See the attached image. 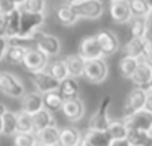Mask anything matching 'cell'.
<instances>
[{
    "label": "cell",
    "instance_id": "cell-1",
    "mask_svg": "<svg viewBox=\"0 0 152 146\" xmlns=\"http://www.w3.org/2000/svg\"><path fill=\"white\" fill-rule=\"evenodd\" d=\"M45 23V14H30L23 12L21 14V28L20 36L14 40H31L34 34L39 31V28Z\"/></svg>",
    "mask_w": 152,
    "mask_h": 146
},
{
    "label": "cell",
    "instance_id": "cell-2",
    "mask_svg": "<svg viewBox=\"0 0 152 146\" xmlns=\"http://www.w3.org/2000/svg\"><path fill=\"white\" fill-rule=\"evenodd\" d=\"M112 103V97L110 96H104L102 99V101L99 103L97 110L91 115L90 121H88V130H96V131H107L110 127V119L107 115L109 106Z\"/></svg>",
    "mask_w": 152,
    "mask_h": 146
},
{
    "label": "cell",
    "instance_id": "cell-3",
    "mask_svg": "<svg viewBox=\"0 0 152 146\" xmlns=\"http://www.w3.org/2000/svg\"><path fill=\"white\" fill-rule=\"evenodd\" d=\"M0 91L12 99H23L26 94L23 82L9 72H0Z\"/></svg>",
    "mask_w": 152,
    "mask_h": 146
},
{
    "label": "cell",
    "instance_id": "cell-4",
    "mask_svg": "<svg viewBox=\"0 0 152 146\" xmlns=\"http://www.w3.org/2000/svg\"><path fill=\"white\" fill-rule=\"evenodd\" d=\"M107 63L104 58H96V60H88L85 64V72H84V78L91 82V84H102L107 78Z\"/></svg>",
    "mask_w": 152,
    "mask_h": 146
},
{
    "label": "cell",
    "instance_id": "cell-5",
    "mask_svg": "<svg viewBox=\"0 0 152 146\" xmlns=\"http://www.w3.org/2000/svg\"><path fill=\"white\" fill-rule=\"evenodd\" d=\"M146 96H148V91L143 90V88H133L128 96H127V100L124 103V118H130L131 115L140 112L145 109V103H146Z\"/></svg>",
    "mask_w": 152,
    "mask_h": 146
},
{
    "label": "cell",
    "instance_id": "cell-6",
    "mask_svg": "<svg viewBox=\"0 0 152 146\" xmlns=\"http://www.w3.org/2000/svg\"><path fill=\"white\" fill-rule=\"evenodd\" d=\"M33 39H34V42H36V49H39V51H40L42 54H45L48 58H49V57H55V55L60 54L61 42H60V39H58L57 36L37 31Z\"/></svg>",
    "mask_w": 152,
    "mask_h": 146
},
{
    "label": "cell",
    "instance_id": "cell-7",
    "mask_svg": "<svg viewBox=\"0 0 152 146\" xmlns=\"http://www.w3.org/2000/svg\"><path fill=\"white\" fill-rule=\"evenodd\" d=\"M30 79L33 82V85L36 87L37 93L40 94H46L51 91H57L60 88V81H57L54 76H51L46 70H40V72H33L30 73Z\"/></svg>",
    "mask_w": 152,
    "mask_h": 146
},
{
    "label": "cell",
    "instance_id": "cell-8",
    "mask_svg": "<svg viewBox=\"0 0 152 146\" xmlns=\"http://www.w3.org/2000/svg\"><path fill=\"white\" fill-rule=\"evenodd\" d=\"M76 14L79 18H87V20H97L103 15V3L102 0H84L78 6H75Z\"/></svg>",
    "mask_w": 152,
    "mask_h": 146
},
{
    "label": "cell",
    "instance_id": "cell-9",
    "mask_svg": "<svg viewBox=\"0 0 152 146\" xmlns=\"http://www.w3.org/2000/svg\"><path fill=\"white\" fill-rule=\"evenodd\" d=\"M48 57L45 55V54H42L39 49H36V48H30L28 49V52H27V55H26V58H24V61H23V66L30 72V73H33V72H40V70H46V67H48Z\"/></svg>",
    "mask_w": 152,
    "mask_h": 146
},
{
    "label": "cell",
    "instance_id": "cell-10",
    "mask_svg": "<svg viewBox=\"0 0 152 146\" xmlns=\"http://www.w3.org/2000/svg\"><path fill=\"white\" fill-rule=\"evenodd\" d=\"M128 130H140V131H152V113L148 110H140L134 115H131L130 118L124 119Z\"/></svg>",
    "mask_w": 152,
    "mask_h": 146
},
{
    "label": "cell",
    "instance_id": "cell-11",
    "mask_svg": "<svg viewBox=\"0 0 152 146\" xmlns=\"http://www.w3.org/2000/svg\"><path fill=\"white\" fill-rule=\"evenodd\" d=\"M85 61L88 60H96V58H103L102 48L99 45V40L96 36H88L85 37L81 45H79V52H78Z\"/></svg>",
    "mask_w": 152,
    "mask_h": 146
},
{
    "label": "cell",
    "instance_id": "cell-12",
    "mask_svg": "<svg viewBox=\"0 0 152 146\" xmlns=\"http://www.w3.org/2000/svg\"><path fill=\"white\" fill-rule=\"evenodd\" d=\"M110 17L118 24H127L131 21L133 14L130 9L128 0H116L110 3Z\"/></svg>",
    "mask_w": 152,
    "mask_h": 146
},
{
    "label": "cell",
    "instance_id": "cell-13",
    "mask_svg": "<svg viewBox=\"0 0 152 146\" xmlns=\"http://www.w3.org/2000/svg\"><path fill=\"white\" fill-rule=\"evenodd\" d=\"M96 37H97L99 45H100V48H102L103 57L113 55V54L119 49V40H118L116 34L112 33L110 30H103V31H100Z\"/></svg>",
    "mask_w": 152,
    "mask_h": 146
},
{
    "label": "cell",
    "instance_id": "cell-14",
    "mask_svg": "<svg viewBox=\"0 0 152 146\" xmlns=\"http://www.w3.org/2000/svg\"><path fill=\"white\" fill-rule=\"evenodd\" d=\"M112 137L107 131H96L88 130L85 134H82V139L78 146H110Z\"/></svg>",
    "mask_w": 152,
    "mask_h": 146
},
{
    "label": "cell",
    "instance_id": "cell-15",
    "mask_svg": "<svg viewBox=\"0 0 152 146\" xmlns=\"http://www.w3.org/2000/svg\"><path fill=\"white\" fill-rule=\"evenodd\" d=\"M131 81H133V84L136 87L149 91L151 85H152V67L148 66L146 63L140 61L137 70L134 72V75L131 76Z\"/></svg>",
    "mask_w": 152,
    "mask_h": 146
},
{
    "label": "cell",
    "instance_id": "cell-16",
    "mask_svg": "<svg viewBox=\"0 0 152 146\" xmlns=\"http://www.w3.org/2000/svg\"><path fill=\"white\" fill-rule=\"evenodd\" d=\"M64 116L72 121V122H76L79 121L82 116H84V112H85V107H84V103L82 100L78 97V99H69V100H64V104L61 107Z\"/></svg>",
    "mask_w": 152,
    "mask_h": 146
},
{
    "label": "cell",
    "instance_id": "cell-17",
    "mask_svg": "<svg viewBox=\"0 0 152 146\" xmlns=\"http://www.w3.org/2000/svg\"><path fill=\"white\" fill-rule=\"evenodd\" d=\"M45 106H43V94L40 93H27L24 94L23 97V103H21V110L30 113V115H34L37 113L39 110H42Z\"/></svg>",
    "mask_w": 152,
    "mask_h": 146
},
{
    "label": "cell",
    "instance_id": "cell-18",
    "mask_svg": "<svg viewBox=\"0 0 152 146\" xmlns=\"http://www.w3.org/2000/svg\"><path fill=\"white\" fill-rule=\"evenodd\" d=\"M66 64H67V70H69V76L72 78H79V76H84V72H85V64L87 61L79 55H69L66 57Z\"/></svg>",
    "mask_w": 152,
    "mask_h": 146
},
{
    "label": "cell",
    "instance_id": "cell-19",
    "mask_svg": "<svg viewBox=\"0 0 152 146\" xmlns=\"http://www.w3.org/2000/svg\"><path fill=\"white\" fill-rule=\"evenodd\" d=\"M60 94L64 97V100H69V99H78L79 96V84L76 81V78H66L60 82V88H58Z\"/></svg>",
    "mask_w": 152,
    "mask_h": 146
},
{
    "label": "cell",
    "instance_id": "cell-20",
    "mask_svg": "<svg viewBox=\"0 0 152 146\" xmlns=\"http://www.w3.org/2000/svg\"><path fill=\"white\" fill-rule=\"evenodd\" d=\"M82 139V134L75 127H66L60 131V143L58 146H78Z\"/></svg>",
    "mask_w": 152,
    "mask_h": 146
},
{
    "label": "cell",
    "instance_id": "cell-21",
    "mask_svg": "<svg viewBox=\"0 0 152 146\" xmlns=\"http://www.w3.org/2000/svg\"><path fill=\"white\" fill-rule=\"evenodd\" d=\"M33 124H34V134H37L39 131H42V130L54 125L55 124V119H54L51 110H48V109L43 107L42 110H39L37 113L33 115Z\"/></svg>",
    "mask_w": 152,
    "mask_h": 146
},
{
    "label": "cell",
    "instance_id": "cell-22",
    "mask_svg": "<svg viewBox=\"0 0 152 146\" xmlns=\"http://www.w3.org/2000/svg\"><path fill=\"white\" fill-rule=\"evenodd\" d=\"M60 131L58 127L54 124L42 131H39L36 136H37V140L43 145H48V146H57L60 143Z\"/></svg>",
    "mask_w": 152,
    "mask_h": 146
},
{
    "label": "cell",
    "instance_id": "cell-23",
    "mask_svg": "<svg viewBox=\"0 0 152 146\" xmlns=\"http://www.w3.org/2000/svg\"><path fill=\"white\" fill-rule=\"evenodd\" d=\"M21 8L9 14V21H8V28H6V37L9 40H14L20 36V28H21Z\"/></svg>",
    "mask_w": 152,
    "mask_h": 146
},
{
    "label": "cell",
    "instance_id": "cell-24",
    "mask_svg": "<svg viewBox=\"0 0 152 146\" xmlns=\"http://www.w3.org/2000/svg\"><path fill=\"white\" fill-rule=\"evenodd\" d=\"M130 31L133 39H145L148 34V21L145 17H133L130 21Z\"/></svg>",
    "mask_w": 152,
    "mask_h": 146
},
{
    "label": "cell",
    "instance_id": "cell-25",
    "mask_svg": "<svg viewBox=\"0 0 152 146\" xmlns=\"http://www.w3.org/2000/svg\"><path fill=\"white\" fill-rule=\"evenodd\" d=\"M127 140L131 143V146H152V136L148 131L128 130Z\"/></svg>",
    "mask_w": 152,
    "mask_h": 146
},
{
    "label": "cell",
    "instance_id": "cell-26",
    "mask_svg": "<svg viewBox=\"0 0 152 146\" xmlns=\"http://www.w3.org/2000/svg\"><path fill=\"white\" fill-rule=\"evenodd\" d=\"M28 49L30 48H27V46H24L21 43H11L9 45V49L6 52V58L11 63H14V64H23V61H24Z\"/></svg>",
    "mask_w": 152,
    "mask_h": 146
},
{
    "label": "cell",
    "instance_id": "cell-27",
    "mask_svg": "<svg viewBox=\"0 0 152 146\" xmlns=\"http://www.w3.org/2000/svg\"><path fill=\"white\" fill-rule=\"evenodd\" d=\"M46 72L60 82L63 79L69 78V70H67V64H66L64 60H55V61L49 63L48 67H46Z\"/></svg>",
    "mask_w": 152,
    "mask_h": 146
},
{
    "label": "cell",
    "instance_id": "cell-28",
    "mask_svg": "<svg viewBox=\"0 0 152 146\" xmlns=\"http://www.w3.org/2000/svg\"><path fill=\"white\" fill-rule=\"evenodd\" d=\"M64 104V97L60 94V91H51L43 94V106L45 109L54 112V110H60Z\"/></svg>",
    "mask_w": 152,
    "mask_h": 146
},
{
    "label": "cell",
    "instance_id": "cell-29",
    "mask_svg": "<svg viewBox=\"0 0 152 146\" xmlns=\"http://www.w3.org/2000/svg\"><path fill=\"white\" fill-rule=\"evenodd\" d=\"M140 64V60L139 58H134V57H130V55H124L119 61V69H121V73L124 78H130L134 75V72L137 70Z\"/></svg>",
    "mask_w": 152,
    "mask_h": 146
},
{
    "label": "cell",
    "instance_id": "cell-30",
    "mask_svg": "<svg viewBox=\"0 0 152 146\" xmlns=\"http://www.w3.org/2000/svg\"><path fill=\"white\" fill-rule=\"evenodd\" d=\"M57 17H58V21L63 24V26H73L76 21L79 20V15L76 14L75 8L69 6V5H64L58 9L57 12Z\"/></svg>",
    "mask_w": 152,
    "mask_h": 146
},
{
    "label": "cell",
    "instance_id": "cell-31",
    "mask_svg": "<svg viewBox=\"0 0 152 146\" xmlns=\"http://www.w3.org/2000/svg\"><path fill=\"white\" fill-rule=\"evenodd\" d=\"M145 42H146V37L145 39H131L125 48H124V52L125 55H130V57H134V58H142L143 55V49H145Z\"/></svg>",
    "mask_w": 152,
    "mask_h": 146
},
{
    "label": "cell",
    "instance_id": "cell-32",
    "mask_svg": "<svg viewBox=\"0 0 152 146\" xmlns=\"http://www.w3.org/2000/svg\"><path fill=\"white\" fill-rule=\"evenodd\" d=\"M17 125H18V113L6 110L3 115V133L5 136H14L17 134Z\"/></svg>",
    "mask_w": 152,
    "mask_h": 146
},
{
    "label": "cell",
    "instance_id": "cell-33",
    "mask_svg": "<svg viewBox=\"0 0 152 146\" xmlns=\"http://www.w3.org/2000/svg\"><path fill=\"white\" fill-rule=\"evenodd\" d=\"M107 133L112 137V140H122V139H127L128 127H127L125 121H112Z\"/></svg>",
    "mask_w": 152,
    "mask_h": 146
},
{
    "label": "cell",
    "instance_id": "cell-34",
    "mask_svg": "<svg viewBox=\"0 0 152 146\" xmlns=\"http://www.w3.org/2000/svg\"><path fill=\"white\" fill-rule=\"evenodd\" d=\"M17 133H34V124H33V115L21 110L18 112V125Z\"/></svg>",
    "mask_w": 152,
    "mask_h": 146
},
{
    "label": "cell",
    "instance_id": "cell-35",
    "mask_svg": "<svg viewBox=\"0 0 152 146\" xmlns=\"http://www.w3.org/2000/svg\"><path fill=\"white\" fill-rule=\"evenodd\" d=\"M128 3H130L133 17H145L146 18L151 14V9L145 0H128Z\"/></svg>",
    "mask_w": 152,
    "mask_h": 146
},
{
    "label": "cell",
    "instance_id": "cell-36",
    "mask_svg": "<svg viewBox=\"0 0 152 146\" xmlns=\"http://www.w3.org/2000/svg\"><path fill=\"white\" fill-rule=\"evenodd\" d=\"M45 8H46L45 0H26L24 5L21 6V11L30 14H45Z\"/></svg>",
    "mask_w": 152,
    "mask_h": 146
},
{
    "label": "cell",
    "instance_id": "cell-37",
    "mask_svg": "<svg viewBox=\"0 0 152 146\" xmlns=\"http://www.w3.org/2000/svg\"><path fill=\"white\" fill-rule=\"evenodd\" d=\"M37 142L39 140L34 133H17L14 145L15 146H36Z\"/></svg>",
    "mask_w": 152,
    "mask_h": 146
},
{
    "label": "cell",
    "instance_id": "cell-38",
    "mask_svg": "<svg viewBox=\"0 0 152 146\" xmlns=\"http://www.w3.org/2000/svg\"><path fill=\"white\" fill-rule=\"evenodd\" d=\"M18 8L20 6L14 2V0H2V2H0V14H3V15H9L14 11H17Z\"/></svg>",
    "mask_w": 152,
    "mask_h": 146
},
{
    "label": "cell",
    "instance_id": "cell-39",
    "mask_svg": "<svg viewBox=\"0 0 152 146\" xmlns=\"http://www.w3.org/2000/svg\"><path fill=\"white\" fill-rule=\"evenodd\" d=\"M140 61L146 63L148 66L152 67V40H149L146 37V42H145V49H143V55L140 58Z\"/></svg>",
    "mask_w": 152,
    "mask_h": 146
},
{
    "label": "cell",
    "instance_id": "cell-40",
    "mask_svg": "<svg viewBox=\"0 0 152 146\" xmlns=\"http://www.w3.org/2000/svg\"><path fill=\"white\" fill-rule=\"evenodd\" d=\"M8 49H9V39L5 36H0V61L6 57Z\"/></svg>",
    "mask_w": 152,
    "mask_h": 146
},
{
    "label": "cell",
    "instance_id": "cell-41",
    "mask_svg": "<svg viewBox=\"0 0 152 146\" xmlns=\"http://www.w3.org/2000/svg\"><path fill=\"white\" fill-rule=\"evenodd\" d=\"M8 21H9V15H3V14H0V36H5V37H6Z\"/></svg>",
    "mask_w": 152,
    "mask_h": 146
},
{
    "label": "cell",
    "instance_id": "cell-42",
    "mask_svg": "<svg viewBox=\"0 0 152 146\" xmlns=\"http://www.w3.org/2000/svg\"><path fill=\"white\" fill-rule=\"evenodd\" d=\"M146 21H148V34H146V37H148L149 40H152V11H151V14L146 17Z\"/></svg>",
    "mask_w": 152,
    "mask_h": 146
},
{
    "label": "cell",
    "instance_id": "cell-43",
    "mask_svg": "<svg viewBox=\"0 0 152 146\" xmlns=\"http://www.w3.org/2000/svg\"><path fill=\"white\" fill-rule=\"evenodd\" d=\"M145 110H148V112L152 113V91H148L146 103H145Z\"/></svg>",
    "mask_w": 152,
    "mask_h": 146
},
{
    "label": "cell",
    "instance_id": "cell-44",
    "mask_svg": "<svg viewBox=\"0 0 152 146\" xmlns=\"http://www.w3.org/2000/svg\"><path fill=\"white\" fill-rule=\"evenodd\" d=\"M110 146H131V143L127 139H122V140H112Z\"/></svg>",
    "mask_w": 152,
    "mask_h": 146
},
{
    "label": "cell",
    "instance_id": "cell-45",
    "mask_svg": "<svg viewBox=\"0 0 152 146\" xmlns=\"http://www.w3.org/2000/svg\"><path fill=\"white\" fill-rule=\"evenodd\" d=\"M6 110H8V109H6V106L0 103V116H3V115L6 113Z\"/></svg>",
    "mask_w": 152,
    "mask_h": 146
},
{
    "label": "cell",
    "instance_id": "cell-46",
    "mask_svg": "<svg viewBox=\"0 0 152 146\" xmlns=\"http://www.w3.org/2000/svg\"><path fill=\"white\" fill-rule=\"evenodd\" d=\"M3 133V116H0V134Z\"/></svg>",
    "mask_w": 152,
    "mask_h": 146
},
{
    "label": "cell",
    "instance_id": "cell-47",
    "mask_svg": "<svg viewBox=\"0 0 152 146\" xmlns=\"http://www.w3.org/2000/svg\"><path fill=\"white\" fill-rule=\"evenodd\" d=\"M14 2H15V3H17V5H18V6L21 8V6L24 5V2H26V0H14Z\"/></svg>",
    "mask_w": 152,
    "mask_h": 146
},
{
    "label": "cell",
    "instance_id": "cell-48",
    "mask_svg": "<svg viewBox=\"0 0 152 146\" xmlns=\"http://www.w3.org/2000/svg\"><path fill=\"white\" fill-rule=\"evenodd\" d=\"M145 2L148 3V6H149V9L152 11V0H145Z\"/></svg>",
    "mask_w": 152,
    "mask_h": 146
},
{
    "label": "cell",
    "instance_id": "cell-49",
    "mask_svg": "<svg viewBox=\"0 0 152 146\" xmlns=\"http://www.w3.org/2000/svg\"><path fill=\"white\" fill-rule=\"evenodd\" d=\"M36 146H48V145H43V143H40V142H37V145Z\"/></svg>",
    "mask_w": 152,
    "mask_h": 146
},
{
    "label": "cell",
    "instance_id": "cell-50",
    "mask_svg": "<svg viewBox=\"0 0 152 146\" xmlns=\"http://www.w3.org/2000/svg\"><path fill=\"white\" fill-rule=\"evenodd\" d=\"M110 2H116V0H110Z\"/></svg>",
    "mask_w": 152,
    "mask_h": 146
},
{
    "label": "cell",
    "instance_id": "cell-51",
    "mask_svg": "<svg viewBox=\"0 0 152 146\" xmlns=\"http://www.w3.org/2000/svg\"><path fill=\"white\" fill-rule=\"evenodd\" d=\"M151 136H152V131H151Z\"/></svg>",
    "mask_w": 152,
    "mask_h": 146
},
{
    "label": "cell",
    "instance_id": "cell-52",
    "mask_svg": "<svg viewBox=\"0 0 152 146\" xmlns=\"http://www.w3.org/2000/svg\"><path fill=\"white\" fill-rule=\"evenodd\" d=\"M0 2H2V0H0Z\"/></svg>",
    "mask_w": 152,
    "mask_h": 146
},
{
    "label": "cell",
    "instance_id": "cell-53",
    "mask_svg": "<svg viewBox=\"0 0 152 146\" xmlns=\"http://www.w3.org/2000/svg\"><path fill=\"white\" fill-rule=\"evenodd\" d=\"M82 2H84V0H82Z\"/></svg>",
    "mask_w": 152,
    "mask_h": 146
}]
</instances>
